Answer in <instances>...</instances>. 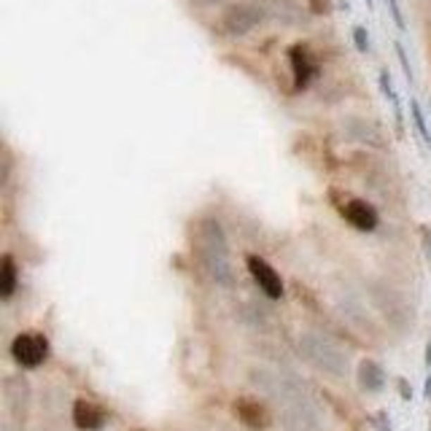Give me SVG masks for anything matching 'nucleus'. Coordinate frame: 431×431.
<instances>
[{
	"label": "nucleus",
	"mask_w": 431,
	"mask_h": 431,
	"mask_svg": "<svg viewBox=\"0 0 431 431\" xmlns=\"http://www.w3.org/2000/svg\"><path fill=\"white\" fill-rule=\"evenodd\" d=\"M254 385H259L267 399L277 407V416L286 431H321V418L316 401L308 396L305 385L289 372L254 370Z\"/></svg>",
	"instance_id": "f257e3e1"
},
{
	"label": "nucleus",
	"mask_w": 431,
	"mask_h": 431,
	"mask_svg": "<svg viewBox=\"0 0 431 431\" xmlns=\"http://www.w3.org/2000/svg\"><path fill=\"white\" fill-rule=\"evenodd\" d=\"M197 254H200L202 270L216 286L230 289L235 283V267H232L230 240L221 221L216 216H205L197 227Z\"/></svg>",
	"instance_id": "f03ea898"
},
{
	"label": "nucleus",
	"mask_w": 431,
	"mask_h": 431,
	"mask_svg": "<svg viewBox=\"0 0 431 431\" xmlns=\"http://www.w3.org/2000/svg\"><path fill=\"white\" fill-rule=\"evenodd\" d=\"M264 19H267V8L262 3H254V0H237V3H230L221 8V14L216 19V32L221 38H230V41H237V38H246L256 27H262Z\"/></svg>",
	"instance_id": "7ed1b4c3"
},
{
	"label": "nucleus",
	"mask_w": 431,
	"mask_h": 431,
	"mask_svg": "<svg viewBox=\"0 0 431 431\" xmlns=\"http://www.w3.org/2000/svg\"><path fill=\"white\" fill-rule=\"evenodd\" d=\"M299 354L305 356L310 367L329 375V377H345L348 375V356L339 351L321 332H305L299 337Z\"/></svg>",
	"instance_id": "20e7f679"
},
{
	"label": "nucleus",
	"mask_w": 431,
	"mask_h": 431,
	"mask_svg": "<svg viewBox=\"0 0 431 431\" xmlns=\"http://www.w3.org/2000/svg\"><path fill=\"white\" fill-rule=\"evenodd\" d=\"M11 356L22 370H38L49 358V339L38 332L16 335L11 342Z\"/></svg>",
	"instance_id": "39448f33"
},
{
	"label": "nucleus",
	"mask_w": 431,
	"mask_h": 431,
	"mask_svg": "<svg viewBox=\"0 0 431 431\" xmlns=\"http://www.w3.org/2000/svg\"><path fill=\"white\" fill-rule=\"evenodd\" d=\"M342 130V138L351 140V143H361V146H370V149H383V130L375 122L364 119V116H345L339 122Z\"/></svg>",
	"instance_id": "423d86ee"
},
{
	"label": "nucleus",
	"mask_w": 431,
	"mask_h": 431,
	"mask_svg": "<svg viewBox=\"0 0 431 431\" xmlns=\"http://www.w3.org/2000/svg\"><path fill=\"white\" fill-rule=\"evenodd\" d=\"M246 264H248L251 277L256 280V286L262 289V294L267 296V299H280V296H283V280H280L277 270L267 262V259L256 256V254H248Z\"/></svg>",
	"instance_id": "0eeeda50"
},
{
	"label": "nucleus",
	"mask_w": 431,
	"mask_h": 431,
	"mask_svg": "<svg viewBox=\"0 0 431 431\" xmlns=\"http://www.w3.org/2000/svg\"><path fill=\"white\" fill-rule=\"evenodd\" d=\"M339 213L342 218L358 232H372L377 230V221H380V216L375 211V205L367 200H358V197H348V200L339 205Z\"/></svg>",
	"instance_id": "6e6552de"
},
{
	"label": "nucleus",
	"mask_w": 431,
	"mask_h": 431,
	"mask_svg": "<svg viewBox=\"0 0 431 431\" xmlns=\"http://www.w3.org/2000/svg\"><path fill=\"white\" fill-rule=\"evenodd\" d=\"M289 65H292V78H294V89L296 92H302V89H308L310 81L316 78L318 73V65L313 60V54H310V49L305 44H294L289 49Z\"/></svg>",
	"instance_id": "1a4fd4ad"
},
{
	"label": "nucleus",
	"mask_w": 431,
	"mask_h": 431,
	"mask_svg": "<svg viewBox=\"0 0 431 431\" xmlns=\"http://www.w3.org/2000/svg\"><path fill=\"white\" fill-rule=\"evenodd\" d=\"M235 416L251 431H264L273 423L270 410L259 399H254V396H240V399L235 401Z\"/></svg>",
	"instance_id": "9d476101"
},
{
	"label": "nucleus",
	"mask_w": 431,
	"mask_h": 431,
	"mask_svg": "<svg viewBox=\"0 0 431 431\" xmlns=\"http://www.w3.org/2000/svg\"><path fill=\"white\" fill-rule=\"evenodd\" d=\"M108 423V416L103 407H97L94 401L76 399L73 404V426L78 431H100Z\"/></svg>",
	"instance_id": "9b49d317"
},
{
	"label": "nucleus",
	"mask_w": 431,
	"mask_h": 431,
	"mask_svg": "<svg viewBox=\"0 0 431 431\" xmlns=\"http://www.w3.org/2000/svg\"><path fill=\"white\" fill-rule=\"evenodd\" d=\"M356 383L364 394H380L385 388V370L375 358H364L356 370Z\"/></svg>",
	"instance_id": "f8f14e48"
},
{
	"label": "nucleus",
	"mask_w": 431,
	"mask_h": 431,
	"mask_svg": "<svg viewBox=\"0 0 431 431\" xmlns=\"http://www.w3.org/2000/svg\"><path fill=\"white\" fill-rule=\"evenodd\" d=\"M19 286V270L11 254H3V262H0V299H11Z\"/></svg>",
	"instance_id": "ddd939ff"
},
{
	"label": "nucleus",
	"mask_w": 431,
	"mask_h": 431,
	"mask_svg": "<svg viewBox=\"0 0 431 431\" xmlns=\"http://www.w3.org/2000/svg\"><path fill=\"white\" fill-rule=\"evenodd\" d=\"M377 84H380V92H383V97L394 106V113H396V122L401 124V103H399V94H396V89H394V81H391V73L388 70H380L377 73Z\"/></svg>",
	"instance_id": "4468645a"
},
{
	"label": "nucleus",
	"mask_w": 431,
	"mask_h": 431,
	"mask_svg": "<svg viewBox=\"0 0 431 431\" xmlns=\"http://www.w3.org/2000/svg\"><path fill=\"white\" fill-rule=\"evenodd\" d=\"M410 119H413V124H416L420 140L431 149V130H429V124H426V113H423V108H420L418 100H410Z\"/></svg>",
	"instance_id": "2eb2a0df"
},
{
	"label": "nucleus",
	"mask_w": 431,
	"mask_h": 431,
	"mask_svg": "<svg viewBox=\"0 0 431 431\" xmlns=\"http://www.w3.org/2000/svg\"><path fill=\"white\" fill-rule=\"evenodd\" d=\"M354 44H356V49H358L361 54H370L372 44H370V32H367V27L356 25V27H354Z\"/></svg>",
	"instance_id": "dca6fc26"
},
{
	"label": "nucleus",
	"mask_w": 431,
	"mask_h": 431,
	"mask_svg": "<svg viewBox=\"0 0 431 431\" xmlns=\"http://www.w3.org/2000/svg\"><path fill=\"white\" fill-rule=\"evenodd\" d=\"M420 248H423V259H426V264L431 267V227L429 224H423L420 227Z\"/></svg>",
	"instance_id": "f3484780"
},
{
	"label": "nucleus",
	"mask_w": 431,
	"mask_h": 431,
	"mask_svg": "<svg viewBox=\"0 0 431 431\" xmlns=\"http://www.w3.org/2000/svg\"><path fill=\"white\" fill-rule=\"evenodd\" d=\"M396 57H399V65H401V70H404V76H407V81H413V65H410V60H407V51H404V46L401 44H396Z\"/></svg>",
	"instance_id": "a211bd4d"
},
{
	"label": "nucleus",
	"mask_w": 431,
	"mask_h": 431,
	"mask_svg": "<svg viewBox=\"0 0 431 431\" xmlns=\"http://www.w3.org/2000/svg\"><path fill=\"white\" fill-rule=\"evenodd\" d=\"M388 8H391V16H394L396 27H399L401 32L407 30V25H404V16H401V8H399V0H388Z\"/></svg>",
	"instance_id": "6ab92c4d"
},
{
	"label": "nucleus",
	"mask_w": 431,
	"mask_h": 431,
	"mask_svg": "<svg viewBox=\"0 0 431 431\" xmlns=\"http://www.w3.org/2000/svg\"><path fill=\"white\" fill-rule=\"evenodd\" d=\"M375 426H377V431H394V426H391V418H388V413H385V410H380V413L375 416Z\"/></svg>",
	"instance_id": "aec40b11"
},
{
	"label": "nucleus",
	"mask_w": 431,
	"mask_h": 431,
	"mask_svg": "<svg viewBox=\"0 0 431 431\" xmlns=\"http://www.w3.org/2000/svg\"><path fill=\"white\" fill-rule=\"evenodd\" d=\"M308 6L313 14H329V0H308Z\"/></svg>",
	"instance_id": "412c9836"
},
{
	"label": "nucleus",
	"mask_w": 431,
	"mask_h": 431,
	"mask_svg": "<svg viewBox=\"0 0 431 431\" xmlns=\"http://www.w3.org/2000/svg\"><path fill=\"white\" fill-rule=\"evenodd\" d=\"M396 385H399V396H401V399H404V401L413 399V385L407 383L404 377H399V380H396Z\"/></svg>",
	"instance_id": "4be33fe9"
},
{
	"label": "nucleus",
	"mask_w": 431,
	"mask_h": 431,
	"mask_svg": "<svg viewBox=\"0 0 431 431\" xmlns=\"http://www.w3.org/2000/svg\"><path fill=\"white\" fill-rule=\"evenodd\" d=\"M197 8H211V6H221L224 0H192Z\"/></svg>",
	"instance_id": "5701e85b"
},
{
	"label": "nucleus",
	"mask_w": 431,
	"mask_h": 431,
	"mask_svg": "<svg viewBox=\"0 0 431 431\" xmlns=\"http://www.w3.org/2000/svg\"><path fill=\"white\" fill-rule=\"evenodd\" d=\"M426 372H431V337H429V342H426Z\"/></svg>",
	"instance_id": "b1692460"
},
{
	"label": "nucleus",
	"mask_w": 431,
	"mask_h": 431,
	"mask_svg": "<svg viewBox=\"0 0 431 431\" xmlns=\"http://www.w3.org/2000/svg\"><path fill=\"white\" fill-rule=\"evenodd\" d=\"M423 396L431 399V372H426V388H423Z\"/></svg>",
	"instance_id": "393cba45"
},
{
	"label": "nucleus",
	"mask_w": 431,
	"mask_h": 431,
	"mask_svg": "<svg viewBox=\"0 0 431 431\" xmlns=\"http://www.w3.org/2000/svg\"><path fill=\"white\" fill-rule=\"evenodd\" d=\"M429 431H431V420H429Z\"/></svg>",
	"instance_id": "a878e982"
}]
</instances>
